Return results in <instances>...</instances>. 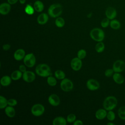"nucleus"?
Here are the masks:
<instances>
[{
    "label": "nucleus",
    "mask_w": 125,
    "mask_h": 125,
    "mask_svg": "<svg viewBox=\"0 0 125 125\" xmlns=\"http://www.w3.org/2000/svg\"><path fill=\"white\" fill-rule=\"evenodd\" d=\"M90 36L95 41L100 42L104 40L105 35L102 29L99 28H95L91 30Z\"/></svg>",
    "instance_id": "nucleus-3"
},
{
    "label": "nucleus",
    "mask_w": 125,
    "mask_h": 125,
    "mask_svg": "<svg viewBox=\"0 0 125 125\" xmlns=\"http://www.w3.org/2000/svg\"><path fill=\"white\" fill-rule=\"evenodd\" d=\"M11 10V6L9 3L4 2L0 5V13L5 15L9 13Z\"/></svg>",
    "instance_id": "nucleus-14"
},
{
    "label": "nucleus",
    "mask_w": 125,
    "mask_h": 125,
    "mask_svg": "<svg viewBox=\"0 0 125 125\" xmlns=\"http://www.w3.org/2000/svg\"><path fill=\"white\" fill-rule=\"evenodd\" d=\"M48 20V16L46 13L41 14L37 18V22L39 24L43 25L45 24Z\"/></svg>",
    "instance_id": "nucleus-18"
},
{
    "label": "nucleus",
    "mask_w": 125,
    "mask_h": 125,
    "mask_svg": "<svg viewBox=\"0 0 125 125\" xmlns=\"http://www.w3.org/2000/svg\"><path fill=\"white\" fill-rule=\"evenodd\" d=\"M118 104L117 98L113 96H109L105 98L103 102V107L105 110H112L114 109Z\"/></svg>",
    "instance_id": "nucleus-1"
},
{
    "label": "nucleus",
    "mask_w": 125,
    "mask_h": 125,
    "mask_svg": "<svg viewBox=\"0 0 125 125\" xmlns=\"http://www.w3.org/2000/svg\"><path fill=\"white\" fill-rule=\"evenodd\" d=\"M8 104L10 106H14L17 104V101L14 99H10L7 101Z\"/></svg>",
    "instance_id": "nucleus-37"
},
{
    "label": "nucleus",
    "mask_w": 125,
    "mask_h": 125,
    "mask_svg": "<svg viewBox=\"0 0 125 125\" xmlns=\"http://www.w3.org/2000/svg\"><path fill=\"white\" fill-rule=\"evenodd\" d=\"M70 65L71 68L74 71H78L81 69L82 66V62L81 59H79L78 57H76L72 59Z\"/></svg>",
    "instance_id": "nucleus-9"
},
{
    "label": "nucleus",
    "mask_w": 125,
    "mask_h": 125,
    "mask_svg": "<svg viewBox=\"0 0 125 125\" xmlns=\"http://www.w3.org/2000/svg\"><path fill=\"white\" fill-rule=\"evenodd\" d=\"M34 8L30 4H27L25 9L24 11L28 15H32L34 13Z\"/></svg>",
    "instance_id": "nucleus-31"
},
{
    "label": "nucleus",
    "mask_w": 125,
    "mask_h": 125,
    "mask_svg": "<svg viewBox=\"0 0 125 125\" xmlns=\"http://www.w3.org/2000/svg\"><path fill=\"white\" fill-rule=\"evenodd\" d=\"M22 72H21L20 70H15L13 71L11 74V78L12 80L14 81H17L21 79V77H22Z\"/></svg>",
    "instance_id": "nucleus-24"
},
{
    "label": "nucleus",
    "mask_w": 125,
    "mask_h": 125,
    "mask_svg": "<svg viewBox=\"0 0 125 125\" xmlns=\"http://www.w3.org/2000/svg\"><path fill=\"white\" fill-rule=\"evenodd\" d=\"M110 20L107 18L104 19L101 22V25L103 28H106L108 27L110 24Z\"/></svg>",
    "instance_id": "nucleus-34"
},
{
    "label": "nucleus",
    "mask_w": 125,
    "mask_h": 125,
    "mask_svg": "<svg viewBox=\"0 0 125 125\" xmlns=\"http://www.w3.org/2000/svg\"><path fill=\"white\" fill-rule=\"evenodd\" d=\"M118 115L121 120H125V106H122L118 109Z\"/></svg>",
    "instance_id": "nucleus-25"
},
{
    "label": "nucleus",
    "mask_w": 125,
    "mask_h": 125,
    "mask_svg": "<svg viewBox=\"0 0 125 125\" xmlns=\"http://www.w3.org/2000/svg\"><path fill=\"white\" fill-rule=\"evenodd\" d=\"M60 86L63 91L69 92L72 90L73 88V83L72 82L67 78H64L62 80Z\"/></svg>",
    "instance_id": "nucleus-5"
},
{
    "label": "nucleus",
    "mask_w": 125,
    "mask_h": 125,
    "mask_svg": "<svg viewBox=\"0 0 125 125\" xmlns=\"http://www.w3.org/2000/svg\"><path fill=\"white\" fill-rule=\"evenodd\" d=\"M25 56V53L23 49H17L14 54V58L17 61H21L24 59Z\"/></svg>",
    "instance_id": "nucleus-16"
},
{
    "label": "nucleus",
    "mask_w": 125,
    "mask_h": 125,
    "mask_svg": "<svg viewBox=\"0 0 125 125\" xmlns=\"http://www.w3.org/2000/svg\"><path fill=\"white\" fill-rule=\"evenodd\" d=\"M116 115L115 113L112 110H109L107 113L106 118L109 121H113L115 119Z\"/></svg>",
    "instance_id": "nucleus-32"
},
{
    "label": "nucleus",
    "mask_w": 125,
    "mask_h": 125,
    "mask_svg": "<svg viewBox=\"0 0 125 125\" xmlns=\"http://www.w3.org/2000/svg\"><path fill=\"white\" fill-rule=\"evenodd\" d=\"M18 0H7L8 2L10 4H14L17 2Z\"/></svg>",
    "instance_id": "nucleus-41"
},
{
    "label": "nucleus",
    "mask_w": 125,
    "mask_h": 125,
    "mask_svg": "<svg viewBox=\"0 0 125 125\" xmlns=\"http://www.w3.org/2000/svg\"><path fill=\"white\" fill-rule=\"evenodd\" d=\"M36 78V75L35 73L30 71H26L22 74L23 80L27 83L33 82Z\"/></svg>",
    "instance_id": "nucleus-11"
},
{
    "label": "nucleus",
    "mask_w": 125,
    "mask_h": 125,
    "mask_svg": "<svg viewBox=\"0 0 125 125\" xmlns=\"http://www.w3.org/2000/svg\"><path fill=\"white\" fill-rule=\"evenodd\" d=\"M105 48L104 44L102 42H98L95 45V50L98 53H101L103 52Z\"/></svg>",
    "instance_id": "nucleus-26"
},
{
    "label": "nucleus",
    "mask_w": 125,
    "mask_h": 125,
    "mask_svg": "<svg viewBox=\"0 0 125 125\" xmlns=\"http://www.w3.org/2000/svg\"><path fill=\"white\" fill-rule=\"evenodd\" d=\"M107 125H114V124L113 123H111V122H108V123H107Z\"/></svg>",
    "instance_id": "nucleus-43"
},
{
    "label": "nucleus",
    "mask_w": 125,
    "mask_h": 125,
    "mask_svg": "<svg viewBox=\"0 0 125 125\" xmlns=\"http://www.w3.org/2000/svg\"><path fill=\"white\" fill-rule=\"evenodd\" d=\"M105 14L106 18L109 19L110 20H112L116 17L117 13L116 10L114 8L112 7H109L105 10Z\"/></svg>",
    "instance_id": "nucleus-12"
},
{
    "label": "nucleus",
    "mask_w": 125,
    "mask_h": 125,
    "mask_svg": "<svg viewBox=\"0 0 125 125\" xmlns=\"http://www.w3.org/2000/svg\"><path fill=\"white\" fill-rule=\"evenodd\" d=\"M55 76L59 80H62L65 78V74L61 70H57L55 72Z\"/></svg>",
    "instance_id": "nucleus-27"
},
{
    "label": "nucleus",
    "mask_w": 125,
    "mask_h": 125,
    "mask_svg": "<svg viewBox=\"0 0 125 125\" xmlns=\"http://www.w3.org/2000/svg\"><path fill=\"white\" fill-rule=\"evenodd\" d=\"M44 110V107L43 105L40 104H36L31 107V112L34 116H40L43 114Z\"/></svg>",
    "instance_id": "nucleus-6"
},
{
    "label": "nucleus",
    "mask_w": 125,
    "mask_h": 125,
    "mask_svg": "<svg viewBox=\"0 0 125 125\" xmlns=\"http://www.w3.org/2000/svg\"><path fill=\"white\" fill-rule=\"evenodd\" d=\"M114 73L115 72L112 68H108L105 71L104 75L107 77H110L113 76Z\"/></svg>",
    "instance_id": "nucleus-36"
},
{
    "label": "nucleus",
    "mask_w": 125,
    "mask_h": 125,
    "mask_svg": "<svg viewBox=\"0 0 125 125\" xmlns=\"http://www.w3.org/2000/svg\"><path fill=\"white\" fill-rule=\"evenodd\" d=\"M112 69L114 72L121 73L125 69V62L124 61L118 60L114 62L112 65Z\"/></svg>",
    "instance_id": "nucleus-8"
},
{
    "label": "nucleus",
    "mask_w": 125,
    "mask_h": 125,
    "mask_svg": "<svg viewBox=\"0 0 125 125\" xmlns=\"http://www.w3.org/2000/svg\"><path fill=\"white\" fill-rule=\"evenodd\" d=\"M7 99L2 96H0V108L2 109L7 106L8 104Z\"/></svg>",
    "instance_id": "nucleus-29"
},
{
    "label": "nucleus",
    "mask_w": 125,
    "mask_h": 125,
    "mask_svg": "<svg viewBox=\"0 0 125 125\" xmlns=\"http://www.w3.org/2000/svg\"><path fill=\"white\" fill-rule=\"evenodd\" d=\"M86 55V52L84 49H82L78 51L77 53V57H78L79 59L82 60L84 59Z\"/></svg>",
    "instance_id": "nucleus-33"
},
{
    "label": "nucleus",
    "mask_w": 125,
    "mask_h": 125,
    "mask_svg": "<svg viewBox=\"0 0 125 125\" xmlns=\"http://www.w3.org/2000/svg\"><path fill=\"white\" fill-rule=\"evenodd\" d=\"M34 8L37 12H41L43 10L44 5L41 1L37 0L34 3Z\"/></svg>",
    "instance_id": "nucleus-22"
},
{
    "label": "nucleus",
    "mask_w": 125,
    "mask_h": 125,
    "mask_svg": "<svg viewBox=\"0 0 125 125\" xmlns=\"http://www.w3.org/2000/svg\"><path fill=\"white\" fill-rule=\"evenodd\" d=\"M5 113L6 115L9 118H13L15 116L16 111L13 107L12 106H8L5 107Z\"/></svg>",
    "instance_id": "nucleus-20"
},
{
    "label": "nucleus",
    "mask_w": 125,
    "mask_h": 125,
    "mask_svg": "<svg viewBox=\"0 0 125 125\" xmlns=\"http://www.w3.org/2000/svg\"><path fill=\"white\" fill-rule=\"evenodd\" d=\"M64 24L65 21L64 19L61 17H58L55 20V24L58 27H62L64 25Z\"/></svg>",
    "instance_id": "nucleus-28"
},
{
    "label": "nucleus",
    "mask_w": 125,
    "mask_h": 125,
    "mask_svg": "<svg viewBox=\"0 0 125 125\" xmlns=\"http://www.w3.org/2000/svg\"><path fill=\"white\" fill-rule=\"evenodd\" d=\"M19 70L22 73H24L26 71V68L25 65L23 64H21L19 66Z\"/></svg>",
    "instance_id": "nucleus-38"
},
{
    "label": "nucleus",
    "mask_w": 125,
    "mask_h": 125,
    "mask_svg": "<svg viewBox=\"0 0 125 125\" xmlns=\"http://www.w3.org/2000/svg\"><path fill=\"white\" fill-rule=\"evenodd\" d=\"M47 82L51 86H55L57 84L56 79L53 76H48L47 79Z\"/></svg>",
    "instance_id": "nucleus-30"
},
{
    "label": "nucleus",
    "mask_w": 125,
    "mask_h": 125,
    "mask_svg": "<svg viewBox=\"0 0 125 125\" xmlns=\"http://www.w3.org/2000/svg\"><path fill=\"white\" fill-rule=\"evenodd\" d=\"M62 12V6L60 4H52L48 8V13L52 18H57L61 15Z\"/></svg>",
    "instance_id": "nucleus-4"
},
{
    "label": "nucleus",
    "mask_w": 125,
    "mask_h": 125,
    "mask_svg": "<svg viewBox=\"0 0 125 125\" xmlns=\"http://www.w3.org/2000/svg\"><path fill=\"white\" fill-rule=\"evenodd\" d=\"M23 62L26 66L32 67L36 63V58L33 53H29L26 55L23 59Z\"/></svg>",
    "instance_id": "nucleus-7"
},
{
    "label": "nucleus",
    "mask_w": 125,
    "mask_h": 125,
    "mask_svg": "<svg viewBox=\"0 0 125 125\" xmlns=\"http://www.w3.org/2000/svg\"><path fill=\"white\" fill-rule=\"evenodd\" d=\"M19 1L21 4H24L25 2V0H19Z\"/></svg>",
    "instance_id": "nucleus-42"
},
{
    "label": "nucleus",
    "mask_w": 125,
    "mask_h": 125,
    "mask_svg": "<svg viewBox=\"0 0 125 125\" xmlns=\"http://www.w3.org/2000/svg\"><path fill=\"white\" fill-rule=\"evenodd\" d=\"M11 78L8 76H4L0 79V84L3 86H7L11 83Z\"/></svg>",
    "instance_id": "nucleus-21"
},
{
    "label": "nucleus",
    "mask_w": 125,
    "mask_h": 125,
    "mask_svg": "<svg viewBox=\"0 0 125 125\" xmlns=\"http://www.w3.org/2000/svg\"><path fill=\"white\" fill-rule=\"evenodd\" d=\"M86 86L87 88L91 91H94L98 89L100 87L99 83L95 79H89L86 82Z\"/></svg>",
    "instance_id": "nucleus-10"
},
{
    "label": "nucleus",
    "mask_w": 125,
    "mask_h": 125,
    "mask_svg": "<svg viewBox=\"0 0 125 125\" xmlns=\"http://www.w3.org/2000/svg\"><path fill=\"white\" fill-rule=\"evenodd\" d=\"M107 113L106 110L104 108L99 109L95 113V117L98 120H103L106 117Z\"/></svg>",
    "instance_id": "nucleus-17"
},
{
    "label": "nucleus",
    "mask_w": 125,
    "mask_h": 125,
    "mask_svg": "<svg viewBox=\"0 0 125 125\" xmlns=\"http://www.w3.org/2000/svg\"><path fill=\"white\" fill-rule=\"evenodd\" d=\"M48 100L49 103L54 106H58L60 103V100L59 96L55 94L50 95L48 97Z\"/></svg>",
    "instance_id": "nucleus-13"
},
{
    "label": "nucleus",
    "mask_w": 125,
    "mask_h": 125,
    "mask_svg": "<svg viewBox=\"0 0 125 125\" xmlns=\"http://www.w3.org/2000/svg\"><path fill=\"white\" fill-rule=\"evenodd\" d=\"M112 78L114 82L117 84H121L124 83V77L120 73L115 72L112 76Z\"/></svg>",
    "instance_id": "nucleus-15"
},
{
    "label": "nucleus",
    "mask_w": 125,
    "mask_h": 125,
    "mask_svg": "<svg viewBox=\"0 0 125 125\" xmlns=\"http://www.w3.org/2000/svg\"><path fill=\"white\" fill-rule=\"evenodd\" d=\"M110 27L114 30H117L119 29L121 26L120 22L116 19H113L111 20L110 22V24H109Z\"/></svg>",
    "instance_id": "nucleus-23"
},
{
    "label": "nucleus",
    "mask_w": 125,
    "mask_h": 125,
    "mask_svg": "<svg viewBox=\"0 0 125 125\" xmlns=\"http://www.w3.org/2000/svg\"><path fill=\"white\" fill-rule=\"evenodd\" d=\"M66 121L63 117L59 116L56 117L53 120L52 124L54 125H65L66 124Z\"/></svg>",
    "instance_id": "nucleus-19"
},
{
    "label": "nucleus",
    "mask_w": 125,
    "mask_h": 125,
    "mask_svg": "<svg viewBox=\"0 0 125 125\" xmlns=\"http://www.w3.org/2000/svg\"><path fill=\"white\" fill-rule=\"evenodd\" d=\"M76 118V115L74 114L70 113L67 116L66 120H67V122H68L69 123H73L75 121Z\"/></svg>",
    "instance_id": "nucleus-35"
},
{
    "label": "nucleus",
    "mask_w": 125,
    "mask_h": 125,
    "mask_svg": "<svg viewBox=\"0 0 125 125\" xmlns=\"http://www.w3.org/2000/svg\"><path fill=\"white\" fill-rule=\"evenodd\" d=\"M36 73L41 77H48L51 74L50 67L46 64L41 63L38 65L35 69Z\"/></svg>",
    "instance_id": "nucleus-2"
},
{
    "label": "nucleus",
    "mask_w": 125,
    "mask_h": 125,
    "mask_svg": "<svg viewBox=\"0 0 125 125\" xmlns=\"http://www.w3.org/2000/svg\"><path fill=\"white\" fill-rule=\"evenodd\" d=\"M10 47H11V46L9 44H5L2 46V49L4 51L8 50L10 48Z\"/></svg>",
    "instance_id": "nucleus-39"
},
{
    "label": "nucleus",
    "mask_w": 125,
    "mask_h": 125,
    "mask_svg": "<svg viewBox=\"0 0 125 125\" xmlns=\"http://www.w3.org/2000/svg\"><path fill=\"white\" fill-rule=\"evenodd\" d=\"M73 125H83V123L81 120H78L77 121H75L74 123H73Z\"/></svg>",
    "instance_id": "nucleus-40"
}]
</instances>
